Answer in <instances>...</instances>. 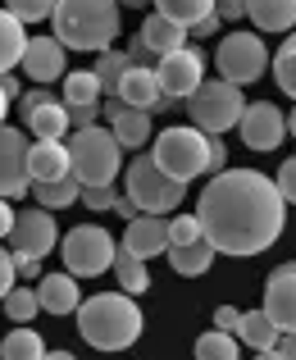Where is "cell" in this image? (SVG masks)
<instances>
[{
	"mask_svg": "<svg viewBox=\"0 0 296 360\" xmlns=\"http://www.w3.org/2000/svg\"><path fill=\"white\" fill-rule=\"evenodd\" d=\"M101 78L91 69H78V73H64V105L78 110V105H96L101 101Z\"/></svg>",
	"mask_w": 296,
	"mask_h": 360,
	"instance_id": "obj_29",
	"label": "cell"
},
{
	"mask_svg": "<svg viewBox=\"0 0 296 360\" xmlns=\"http://www.w3.org/2000/svg\"><path fill=\"white\" fill-rule=\"evenodd\" d=\"M18 105H23V123H27V132H32V137H55V141H64V132L73 128L69 105H64V101H55L46 87L23 91V96H18Z\"/></svg>",
	"mask_w": 296,
	"mask_h": 360,
	"instance_id": "obj_11",
	"label": "cell"
},
{
	"mask_svg": "<svg viewBox=\"0 0 296 360\" xmlns=\"http://www.w3.org/2000/svg\"><path fill=\"white\" fill-rule=\"evenodd\" d=\"M196 238H205L196 214H174V219H169V242H174V246H187V242H196Z\"/></svg>",
	"mask_w": 296,
	"mask_h": 360,
	"instance_id": "obj_37",
	"label": "cell"
},
{
	"mask_svg": "<svg viewBox=\"0 0 296 360\" xmlns=\"http://www.w3.org/2000/svg\"><path fill=\"white\" fill-rule=\"evenodd\" d=\"M187 27L183 23H174V18H165V14H150L146 23H141V32H137V41L146 46L155 60H165V55H174V51H183L187 46Z\"/></svg>",
	"mask_w": 296,
	"mask_h": 360,
	"instance_id": "obj_20",
	"label": "cell"
},
{
	"mask_svg": "<svg viewBox=\"0 0 296 360\" xmlns=\"http://www.w3.org/2000/svg\"><path fill=\"white\" fill-rule=\"evenodd\" d=\"M78 328L96 352H128L141 338V310L128 292H96L78 306Z\"/></svg>",
	"mask_w": 296,
	"mask_h": 360,
	"instance_id": "obj_2",
	"label": "cell"
},
{
	"mask_svg": "<svg viewBox=\"0 0 296 360\" xmlns=\"http://www.w3.org/2000/svg\"><path fill=\"white\" fill-rule=\"evenodd\" d=\"M237 338H242L246 347H255V352H264V347H278L283 328L274 324L269 310H242V328H237Z\"/></svg>",
	"mask_w": 296,
	"mask_h": 360,
	"instance_id": "obj_26",
	"label": "cell"
},
{
	"mask_svg": "<svg viewBox=\"0 0 296 360\" xmlns=\"http://www.w3.org/2000/svg\"><path fill=\"white\" fill-rule=\"evenodd\" d=\"M274 183H278L283 201L296 205V155H292V160H283V169H278V178H274Z\"/></svg>",
	"mask_w": 296,
	"mask_h": 360,
	"instance_id": "obj_39",
	"label": "cell"
},
{
	"mask_svg": "<svg viewBox=\"0 0 296 360\" xmlns=\"http://www.w3.org/2000/svg\"><path fill=\"white\" fill-rule=\"evenodd\" d=\"M214 64H219V73H224L228 82H237V87L255 82L264 69H269L264 37L260 32H228L224 41H219V51H214Z\"/></svg>",
	"mask_w": 296,
	"mask_h": 360,
	"instance_id": "obj_9",
	"label": "cell"
},
{
	"mask_svg": "<svg viewBox=\"0 0 296 360\" xmlns=\"http://www.w3.org/2000/svg\"><path fill=\"white\" fill-rule=\"evenodd\" d=\"M283 201L278 183L255 169H224L214 183H205L196 201L200 233L224 255H260L283 238Z\"/></svg>",
	"mask_w": 296,
	"mask_h": 360,
	"instance_id": "obj_1",
	"label": "cell"
},
{
	"mask_svg": "<svg viewBox=\"0 0 296 360\" xmlns=\"http://www.w3.org/2000/svg\"><path fill=\"white\" fill-rule=\"evenodd\" d=\"M9 242H14V255H32V260H41V255H51L55 246H60V229H55L51 210H23L14 224V233H9Z\"/></svg>",
	"mask_w": 296,
	"mask_h": 360,
	"instance_id": "obj_13",
	"label": "cell"
},
{
	"mask_svg": "<svg viewBox=\"0 0 296 360\" xmlns=\"http://www.w3.org/2000/svg\"><path fill=\"white\" fill-rule=\"evenodd\" d=\"M114 278H119V288L128 292V297H137V292H146V288H150V269H146V260H141V255H132L123 242H119V255H114Z\"/></svg>",
	"mask_w": 296,
	"mask_h": 360,
	"instance_id": "obj_28",
	"label": "cell"
},
{
	"mask_svg": "<svg viewBox=\"0 0 296 360\" xmlns=\"http://www.w3.org/2000/svg\"><path fill=\"white\" fill-rule=\"evenodd\" d=\"M5 105H9V96H5V87H0V128H5Z\"/></svg>",
	"mask_w": 296,
	"mask_h": 360,
	"instance_id": "obj_52",
	"label": "cell"
},
{
	"mask_svg": "<svg viewBox=\"0 0 296 360\" xmlns=\"http://www.w3.org/2000/svg\"><path fill=\"white\" fill-rule=\"evenodd\" d=\"M187 105H192V123H196L200 132H210V137H224V132L237 128L242 115H246L242 87L228 82V78H205Z\"/></svg>",
	"mask_w": 296,
	"mask_h": 360,
	"instance_id": "obj_7",
	"label": "cell"
},
{
	"mask_svg": "<svg viewBox=\"0 0 296 360\" xmlns=\"http://www.w3.org/2000/svg\"><path fill=\"white\" fill-rule=\"evenodd\" d=\"M0 87H5V96H9V101L18 96V78H14V73H0Z\"/></svg>",
	"mask_w": 296,
	"mask_h": 360,
	"instance_id": "obj_50",
	"label": "cell"
},
{
	"mask_svg": "<svg viewBox=\"0 0 296 360\" xmlns=\"http://www.w3.org/2000/svg\"><path fill=\"white\" fill-rule=\"evenodd\" d=\"M214 14L219 18H246V0H219Z\"/></svg>",
	"mask_w": 296,
	"mask_h": 360,
	"instance_id": "obj_43",
	"label": "cell"
},
{
	"mask_svg": "<svg viewBox=\"0 0 296 360\" xmlns=\"http://www.w3.org/2000/svg\"><path fill=\"white\" fill-rule=\"evenodd\" d=\"M0 356H5V360H46L41 333H37V328H14V333H5Z\"/></svg>",
	"mask_w": 296,
	"mask_h": 360,
	"instance_id": "obj_31",
	"label": "cell"
},
{
	"mask_svg": "<svg viewBox=\"0 0 296 360\" xmlns=\"http://www.w3.org/2000/svg\"><path fill=\"white\" fill-rule=\"evenodd\" d=\"M114 96L123 101V105H132V110H169V101H165V91H160V78H155V69H146V64H132L128 73H123V82H119V91Z\"/></svg>",
	"mask_w": 296,
	"mask_h": 360,
	"instance_id": "obj_17",
	"label": "cell"
},
{
	"mask_svg": "<svg viewBox=\"0 0 296 360\" xmlns=\"http://www.w3.org/2000/svg\"><path fill=\"white\" fill-rule=\"evenodd\" d=\"M69 155L82 187H105L114 183V174L123 165V141L114 137V128H78V137L69 141Z\"/></svg>",
	"mask_w": 296,
	"mask_h": 360,
	"instance_id": "obj_5",
	"label": "cell"
},
{
	"mask_svg": "<svg viewBox=\"0 0 296 360\" xmlns=\"http://www.w3.org/2000/svg\"><path fill=\"white\" fill-rule=\"evenodd\" d=\"M214 242L210 238H196L187 246H169V264H174V274H183V278H200V274L214 264Z\"/></svg>",
	"mask_w": 296,
	"mask_h": 360,
	"instance_id": "obj_23",
	"label": "cell"
},
{
	"mask_svg": "<svg viewBox=\"0 0 296 360\" xmlns=\"http://www.w3.org/2000/svg\"><path fill=\"white\" fill-rule=\"evenodd\" d=\"M64 51H114L119 37V0H60L51 14Z\"/></svg>",
	"mask_w": 296,
	"mask_h": 360,
	"instance_id": "obj_3",
	"label": "cell"
},
{
	"mask_svg": "<svg viewBox=\"0 0 296 360\" xmlns=\"http://www.w3.org/2000/svg\"><path fill=\"white\" fill-rule=\"evenodd\" d=\"M32 196H37L41 210H64V205H73L82 196V178L69 169V174L55 178V183H32Z\"/></svg>",
	"mask_w": 296,
	"mask_h": 360,
	"instance_id": "obj_27",
	"label": "cell"
},
{
	"mask_svg": "<svg viewBox=\"0 0 296 360\" xmlns=\"http://www.w3.org/2000/svg\"><path fill=\"white\" fill-rule=\"evenodd\" d=\"M14 264L23 278H37V269H41V260H32V255H14Z\"/></svg>",
	"mask_w": 296,
	"mask_h": 360,
	"instance_id": "obj_48",
	"label": "cell"
},
{
	"mask_svg": "<svg viewBox=\"0 0 296 360\" xmlns=\"http://www.w3.org/2000/svg\"><path fill=\"white\" fill-rule=\"evenodd\" d=\"M155 78H160L165 101H192L196 87L205 82V55H200L196 46H183V51L155 60Z\"/></svg>",
	"mask_w": 296,
	"mask_h": 360,
	"instance_id": "obj_10",
	"label": "cell"
},
{
	"mask_svg": "<svg viewBox=\"0 0 296 360\" xmlns=\"http://www.w3.org/2000/svg\"><path fill=\"white\" fill-rule=\"evenodd\" d=\"M14 278H18V264H14V255H5V246H0V301L14 292Z\"/></svg>",
	"mask_w": 296,
	"mask_h": 360,
	"instance_id": "obj_40",
	"label": "cell"
},
{
	"mask_svg": "<svg viewBox=\"0 0 296 360\" xmlns=\"http://www.w3.org/2000/svg\"><path fill=\"white\" fill-rule=\"evenodd\" d=\"M128 196L137 201L141 214H174L187 196V183L155 165V155H137L128 165Z\"/></svg>",
	"mask_w": 296,
	"mask_h": 360,
	"instance_id": "obj_6",
	"label": "cell"
},
{
	"mask_svg": "<svg viewBox=\"0 0 296 360\" xmlns=\"http://www.w3.org/2000/svg\"><path fill=\"white\" fill-rule=\"evenodd\" d=\"M114 214H119V219H128V224H132V219H137L141 210H137V201H132V196H119V205H114Z\"/></svg>",
	"mask_w": 296,
	"mask_h": 360,
	"instance_id": "obj_46",
	"label": "cell"
},
{
	"mask_svg": "<svg viewBox=\"0 0 296 360\" xmlns=\"http://www.w3.org/2000/svg\"><path fill=\"white\" fill-rule=\"evenodd\" d=\"M37 297H41L46 315H73V310L82 306L78 278H73V274H46V278L37 283Z\"/></svg>",
	"mask_w": 296,
	"mask_h": 360,
	"instance_id": "obj_22",
	"label": "cell"
},
{
	"mask_svg": "<svg viewBox=\"0 0 296 360\" xmlns=\"http://www.w3.org/2000/svg\"><path fill=\"white\" fill-rule=\"evenodd\" d=\"M105 115H110V128H114V137L123 141V150L150 141V110H132V105H123V101L114 96L110 105H105Z\"/></svg>",
	"mask_w": 296,
	"mask_h": 360,
	"instance_id": "obj_21",
	"label": "cell"
},
{
	"mask_svg": "<svg viewBox=\"0 0 296 360\" xmlns=\"http://www.w3.org/2000/svg\"><path fill=\"white\" fill-rule=\"evenodd\" d=\"M14 224H18V214L9 210V201H0V238H9V233H14Z\"/></svg>",
	"mask_w": 296,
	"mask_h": 360,
	"instance_id": "obj_45",
	"label": "cell"
},
{
	"mask_svg": "<svg viewBox=\"0 0 296 360\" xmlns=\"http://www.w3.org/2000/svg\"><path fill=\"white\" fill-rule=\"evenodd\" d=\"M69 115H73V128H96L101 105H78V110H69Z\"/></svg>",
	"mask_w": 296,
	"mask_h": 360,
	"instance_id": "obj_42",
	"label": "cell"
},
{
	"mask_svg": "<svg viewBox=\"0 0 296 360\" xmlns=\"http://www.w3.org/2000/svg\"><path fill=\"white\" fill-rule=\"evenodd\" d=\"M210 146H214V137L192 123V128H165L155 137V146H150V155L178 183H192V178H200L210 169Z\"/></svg>",
	"mask_w": 296,
	"mask_h": 360,
	"instance_id": "obj_4",
	"label": "cell"
},
{
	"mask_svg": "<svg viewBox=\"0 0 296 360\" xmlns=\"http://www.w3.org/2000/svg\"><path fill=\"white\" fill-rule=\"evenodd\" d=\"M278 352H283V360H296V333H283L278 338Z\"/></svg>",
	"mask_w": 296,
	"mask_h": 360,
	"instance_id": "obj_49",
	"label": "cell"
},
{
	"mask_svg": "<svg viewBox=\"0 0 296 360\" xmlns=\"http://www.w3.org/2000/svg\"><path fill=\"white\" fill-rule=\"evenodd\" d=\"M27 41H32V37L23 32V23H18L9 9H0V73H9V69H18V64H23Z\"/></svg>",
	"mask_w": 296,
	"mask_h": 360,
	"instance_id": "obj_25",
	"label": "cell"
},
{
	"mask_svg": "<svg viewBox=\"0 0 296 360\" xmlns=\"http://www.w3.org/2000/svg\"><path fill=\"white\" fill-rule=\"evenodd\" d=\"M255 360H283L278 347H264V352H255Z\"/></svg>",
	"mask_w": 296,
	"mask_h": 360,
	"instance_id": "obj_51",
	"label": "cell"
},
{
	"mask_svg": "<svg viewBox=\"0 0 296 360\" xmlns=\"http://www.w3.org/2000/svg\"><path fill=\"white\" fill-rule=\"evenodd\" d=\"M264 310L274 315V324L283 333H296V264L269 274V288H264Z\"/></svg>",
	"mask_w": 296,
	"mask_h": 360,
	"instance_id": "obj_16",
	"label": "cell"
},
{
	"mask_svg": "<svg viewBox=\"0 0 296 360\" xmlns=\"http://www.w3.org/2000/svg\"><path fill=\"white\" fill-rule=\"evenodd\" d=\"M214 328L237 333V328H242V310H237V306H219V310H214Z\"/></svg>",
	"mask_w": 296,
	"mask_h": 360,
	"instance_id": "obj_41",
	"label": "cell"
},
{
	"mask_svg": "<svg viewBox=\"0 0 296 360\" xmlns=\"http://www.w3.org/2000/svg\"><path fill=\"white\" fill-rule=\"evenodd\" d=\"M73 169V155L64 141L55 137H37L32 146H27V178L32 183H55V178H64Z\"/></svg>",
	"mask_w": 296,
	"mask_h": 360,
	"instance_id": "obj_19",
	"label": "cell"
},
{
	"mask_svg": "<svg viewBox=\"0 0 296 360\" xmlns=\"http://www.w3.org/2000/svg\"><path fill=\"white\" fill-rule=\"evenodd\" d=\"M119 5H128V9H146L150 0H119Z\"/></svg>",
	"mask_w": 296,
	"mask_h": 360,
	"instance_id": "obj_53",
	"label": "cell"
},
{
	"mask_svg": "<svg viewBox=\"0 0 296 360\" xmlns=\"http://www.w3.org/2000/svg\"><path fill=\"white\" fill-rule=\"evenodd\" d=\"M60 255H64V264H69L73 278H96V274L114 269L119 246H114V238L101 229V224H78L73 233L60 238Z\"/></svg>",
	"mask_w": 296,
	"mask_h": 360,
	"instance_id": "obj_8",
	"label": "cell"
},
{
	"mask_svg": "<svg viewBox=\"0 0 296 360\" xmlns=\"http://www.w3.org/2000/svg\"><path fill=\"white\" fill-rule=\"evenodd\" d=\"M224 165H228V146L214 141V146H210V169H205V174H224Z\"/></svg>",
	"mask_w": 296,
	"mask_h": 360,
	"instance_id": "obj_44",
	"label": "cell"
},
{
	"mask_svg": "<svg viewBox=\"0 0 296 360\" xmlns=\"http://www.w3.org/2000/svg\"><path fill=\"white\" fill-rule=\"evenodd\" d=\"M214 5H219V0H155V14L174 18V23H183L187 32H192L200 18L214 14Z\"/></svg>",
	"mask_w": 296,
	"mask_h": 360,
	"instance_id": "obj_30",
	"label": "cell"
},
{
	"mask_svg": "<svg viewBox=\"0 0 296 360\" xmlns=\"http://www.w3.org/2000/svg\"><path fill=\"white\" fill-rule=\"evenodd\" d=\"M274 78H278V87L296 101V37H288V41L278 46V55H274Z\"/></svg>",
	"mask_w": 296,
	"mask_h": 360,
	"instance_id": "obj_34",
	"label": "cell"
},
{
	"mask_svg": "<svg viewBox=\"0 0 296 360\" xmlns=\"http://www.w3.org/2000/svg\"><path fill=\"white\" fill-rule=\"evenodd\" d=\"M41 310V297H37V288H14L5 297V315L14 319V324H27V319Z\"/></svg>",
	"mask_w": 296,
	"mask_h": 360,
	"instance_id": "obj_35",
	"label": "cell"
},
{
	"mask_svg": "<svg viewBox=\"0 0 296 360\" xmlns=\"http://www.w3.org/2000/svg\"><path fill=\"white\" fill-rule=\"evenodd\" d=\"M82 205H87V210H114V205H119V192H114V183L82 187Z\"/></svg>",
	"mask_w": 296,
	"mask_h": 360,
	"instance_id": "obj_38",
	"label": "cell"
},
{
	"mask_svg": "<svg viewBox=\"0 0 296 360\" xmlns=\"http://www.w3.org/2000/svg\"><path fill=\"white\" fill-rule=\"evenodd\" d=\"M132 64H137V60H132L128 51H105L101 60H96V69H91V73H96V78H101V87L114 96V91H119V82H123V73H128Z\"/></svg>",
	"mask_w": 296,
	"mask_h": 360,
	"instance_id": "obj_32",
	"label": "cell"
},
{
	"mask_svg": "<svg viewBox=\"0 0 296 360\" xmlns=\"http://www.w3.org/2000/svg\"><path fill=\"white\" fill-rule=\"evenodd\" d=\"M46 360H73L69 352H46Z\"/></svg>",
	"mask_w": 296,
	"mask_h": 360,
	"instance_id": "obj_54",
	"label": "cell"
},
{
	"mask_svg": "<svg viewBox=\"0 0 296 360\" xmlns=\"http://www.w3.org/2000/svg\"><path fill=\"white\" fill-rule=\"evenodd\" d=\"M18 69H23L37 87H51L55 78H64V41L60 37H32Z\"/></svg>",
	"mask_w": 296,
	"mask_h": 360,
	"instance_id": "obj_15",
	"label": "cell"
},
{
	"mask_svg": "<svg viewBox=\"0 0 296 360\" xmlns=\"http://www.w3.org/2000/svg\"><path fill=\"white\" fill-rule=\"evenodd\" d=\"M196 360H237V338L224 328H210L196 338Z\"/></svg>",
	"mask_w": 296,
	"mask_h": 360,
	"instance_id": "obj_33",
	"label": "cell"
},
{
	"mask_svg": "<svg viewBox=\"0 0 296 360\" xmlns=\"http://www.w3.org/2000/svg\"><path fill=\"white\" fill-rule=\"evenodd\" d=\"M242 141L251 150H274L283 141V132H288V119H283V110L278 105H269V101H255V105H246V115H242Z\"/></svg>",
	"mask_w": 296,
	"mask_h": 360,
	"instance_id": "obj_14",
	"label": "cell"
},
{
	"mask_svg": "<svg viewBox=\"0 0 296 360\" xmlns=\"http://www.w3.org/2000/svg\"><path fill=\"white\" fill-rule=\"evenodd\" d=\"M219 23H224V18H219V14H210V18H200V23L192 27V37H214V32H219Z\"/></svg>",
	"mask_w": 296,
	"mask_h": 360,
	"instance_id": "obj_47",
	"label": "cell"
},
{
	"mask_svg": "<svg viewBox=\"0 0 296 360\" xmlns=\"http://www.w3.org/2000/svg\"><path fill=\"white\" fill-rule=\"evenodd\" d=\"M288 132H292V137H296V110H292V115H288Z\"/></svg>",
	"mask_w": 296,
	"mask_h": 360,
	"instance_id": "obj_55",
	"label": "cell"
},
{
	"mask_svg": "<svg viewBox=\"0 0 296 360\" xmlns=\"http://www.w3.org/2000/svg\"><path fill=\"white\" fill-rule=\"evenodd\" d=\"M123 246H128L132 255H141V260H150V255H169V214H137V219L128 224V233H123Z\"/></svg>",
	"mask_w": 296,
	"mask_h": 360,
	"instance_id": "obj_18",
	"label": "cell"
},
{
	"mask_svg": "<svg viewBox=\"0 0 296 360\" xmlns=\"http://www.w3.org/2000/svg\"><path fill=\"white\" fill-rule=\"evenodd\" d=\"M55 5H60V0H5V9L18 23H41V18L55 14Z\"/></svg>",
	"mask_w": 296,
	"mask_h": 360,
	"instance_id": "obj_36",
	"label": "cell"
},
{
	"mask_svg": "<svg viewBox=\"0 0 296 360\" xmlns=\"http://www.w3.org/2000/svg\"><path fill=\"white\" fill-rule=\"evenodd\" d=\"M246 14L260 32H292L296 27V0H246Z\"/></svg>",
	"mask_w": 296,
	"mask_h": 360,
	"instance_id": "obj_24",
	"label": "cell"
},
{
	"mask_svg": "<svg viewBox=\"0 0 296 360\" xmlns=\"http://www.w3.org/2000/svg\"><path fill=\"white\" fill-rule=\"evenodd\" d=\"M27 146L32 141L18 128H0V201H14V196L32 192V178H27Z\"/></svg>",
	"mask_w": 296,
	"mask_h": 360,
	"instance_id": "obj_12",
	"label": "cell"
}]
</instances>
